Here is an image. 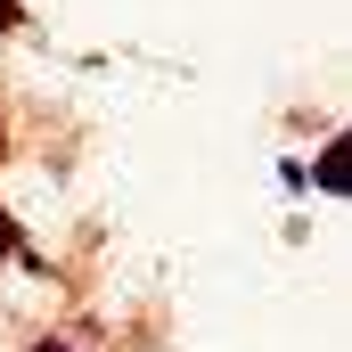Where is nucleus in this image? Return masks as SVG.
Instances as JSON below:
<instances>
[{
    "label": "nucleus",
    "mask_w": 352,
    "mask_h": 352,
    "mask_svg": "<svg viewBox=\"0 0 352 352\" xmlns=\"http://www.w3.org/2000/svg\"><path fill=\"white\" fill-rule=\"evenodd\" d=\"M25 25V0H0V33H16Z\"/></svg>",
    "instance_id": "f03ea898"
},
{
    "label": "nucleus",
    "mask_w": 352,
    "mask_h": 352,
    "mask_svg": "<svg viewBox=\"0 0 352 352\" xmlns=\"http://www.w3.org/2000/svg\"><path fill=\"white\" fill-rule=\"evenodd\" d=\"M25 352H74V344H66V336H33Z\"/></svg>",
    "instance_id": "7ed1b4c3"
},
{
    "label": "nucleus",
    "mask_w": 352,
    "mask_h": 352,
    "mask_svg": "<svg viewBox=\"0 0 352 352\" xmlns=\"http://www.w3.org/2000/svg\"><path fill=\"white\" fill-rule=\"evenodd\" d=\"M0 164H8V123H0Z\"/></svg>",
    "instance_id": "20e7f679"
},
{
    "label": "nucleus",
    "mask_w": 352,
    "mask_h": 352,
    "mask_svg": "<svg viewBox=\"0 0 352 352\" xmlns=\"http://www.w3.org/2000/svg\"><path fill=\"white\" fill-rule=\"evenodd\" d=\"M8 254H25V230H16V221H8V205H0V263H8Z\"/></svg>",
    "instance_id": "f257e3e1"
}]
</instances>
